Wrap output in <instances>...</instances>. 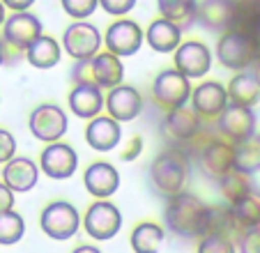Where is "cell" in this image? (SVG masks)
<instances>
[{"instance_id":"obj_1","label":"cell","mask_w":260,"mask_h":253,"mask_svg":"<svg viewBox=\"0 0 260 253\" xmlns=\"http://www.w3.org/2000/svg\"><path fill=\"white\" fill-rule=\"evenodd\" d=\"M207 205L198 196L180 191L166 205V226L177 237H205Z\"/></svg>"},{"instance_id":"obj_2","label":"cell","mask_w":260,"mask_h":253,"mask_svg":"<svg viewBox=\"0 0 260 253\" xmlns=\"http://www.w3.org/2000/svg\"><path fill=\"white\" fill-rule=\"evenodd\" d=\"M189 177V156L182 147H168L164 150L150 166V182L154 189L164 196H175L184 189Z\"/></svg>"},{"instance_id":"obj_3","label":"cell","mask_w":260,"mask_h":253,"mask_svg":"<svg viewBox=\"0 0 260 253\" xmlns=\"http://www.w3.org/2000/svg\"><path fill=\"white\" fill-rule=\"evenodd\" d=\"M191 81L175 67L159 72L152 81V99L164 111L187 106V102L191 99Z\"/></svg>"},{"instance_id":"obj_4","label":"cell","mask_w":260,"mask_h":253,"mask_svg":"<svg viewBox=\"0 0 260 253\" xmlns=\"http://www.w3.org/2000/svg\"><path fill=\"white\" fill-rule=\"evenodd\" d=\"M216 58L231 72H246L253 65V60L258 58V51L246 35L237 33V30H228L216 42Z\"/></svg>"},{"instance_id":"obj_5","label":"cell","mask_w":260,"mask_h":253,"mask_svg":"<svg viewBox=\"0 0 260 253\" xmlns=\"http://www.w3.org/2000/svg\"><path fill=\"white\" fill-rule=\"evenodd\" d=\"M40 226L51 239H69L81 228L79 209L67 200H53L42 209Z\"/></svg>"},{"instance_id":"obj_6","label":"cell","mask_w":260,"mask_h":253,"mask_svg":"<svg viewBox=\"0 0 260 253\" xmlns=\"http://www.w3.org/2000/svg\"><path fill=\"white\" fill-rule=\"evenodd\" d=\"M203 129H205L203 120L187 106L166 111V117H164V122H161V132H164V136L173 143V147L196 143L198 138L203 136Z\"/></svg>"},{"instance_id":"obj_7","label":"cell","mask_w":260,"mask_h":253,"mask_svg":"<svg viewBox=\"0 0 260 253\" xmlns=\"http://www.w3.org/2000/svg\"><path fill=\"white\" fill-rule=\"evenodd\" d=\"M102 33L97 30V25L88 23V21H74L72 25H67L62 33V51L67 55H72L74 60H90L99 53L102 46Z\"/></svg>"},{"instance_id":"obj_8","label":"cell","mask_w":260,"mask_h":253,"mask_svg":"<svg viewBox=\"0 0 260 253\" xmlns=\"http://www.w3.org/2000/svg\"><path fill=\"white\" fill-rule=\"evenodd\" d=\"M44 35V25L32 12H12L3 23V44L14 51H25L35 39Z\"/></svg>"},{"instance_id":"obj_9","label":"cell","mask_w":260,"mask_h":253,"mask_svg":"<svg viewBox=\"0 0 260 253\" xmlns=\"http://www.w3.org/2000/svg\"><path fill=\"white\" fill-rule=\"evenodd\" d=\"M30 134L42 143H55L67 134V113L58 104H40L30 113Z\"/></svg>"},{"instance_id":"obj_10","label":"cell","mask_w":260,"mask_h":253,"mask_svg":"<svg viewBox=\"0 0 260 253\" xmlns=\"http://www.w3.org/2000/svg\"><path fill=\"white\" fill-rule=\"evenodd\" d=\"M143 42H145V33L141 25L132 19H118L108 25L106 35H104V44H106L108 53L118 55V58H127V55H136L141 51Z\"/></svg>"},{"instance_id":"obj_11","label":"cell","mask_w":260,"mask_h":253,"mask_svg":"<svg viewBox=\"0 0 260 253\" xmlns=\"http://www.w3.org/2000/svg\"><path fill=\"white\" fill-rule=\"evenodd\" d=\"M216 132L223 136V141L233 143V145L240 143V141H246L249 136L255 134V113H253V108L228 104V106L223 108V113L216 117Z\"/></svg>"},{"instance_id":"obj_12","label":"cell","mask_w":260,"mask_h":253,"mask_svg":"<svg viewBox=\"0 0 260 253\" xmlns=\"http://www.w3.org/2000/svg\"><path fill=\"white\" fill-rule=\"evenodd\" d=\"M40 168L51 180H69L79 168V154L67 143H49L40 154Z\"/></svg>"},{"instance_id":"obj_13","label":"cell","mask_w":260,"mask_h":253,"mask_svg":"<svg viewBox=\"0 0 260 253\" xmlns=\"http://www.w3.org/2000/svg\"><path fill=\"white\" fill-rule=\"evenodd\" d=\"M83 226L88 230L90 237L94 239H111L120 233L122 228V214L113 203L108 200H97L90 205L88 212L83 216Z\"/></svg>"},{"instance_id":"obj_14","label":"cell","mask_w":260,"mask_h":253,"mask_svg":"<svg viewBox=\"0 0 260 253\" xmlns=\"http://www.w3.org/2000/svg\"><path fill=\"white\" fill-rule=\"evenodd\" d=\"M175 69L191 81V78H203L212 67V53L203 42L198 39H187L182 42L175 51Z\"/></svg>"},{"instance_id":"obj_15","label":"cell","mask_w":260,"mask_h":253,"mask_svg":"<svg viewBox=\"0 0 260 253\" xmlns=\"http://www.w3.org/2000/svg\"><path fill=\"white\" fill-rule=\"evenodd\" d=\"M191 111L201 120H216L228 106V92L226 85L219 81H205L191 90Z\"/></svg>"},{"instance_id":"obj_16","label":"cell","mask_w":260,"mask_h":253,"mask_svg":"<svg viewBox=\"0 0 260 253\" xmlns=\"http://www.w3.org/2000/svg\"><path fill=\"white\" fill-rule=\"evenodd\" d=\"M235 21V0H201L196 10V23L216 35L233 30Z\"/></svg>"},{"instance_id":"obj_17","label":"cell","mask_w":260,"mask_h":253,"mask_svg":"<svg viewBox=\"0 0 260 253\" xmlns=\"http://www.w3.org/2000/svg\"><path fill=\"white\" fill-rule=\"evenodd\" d=\"M201 171L212 182H219L231 171H235V154H233V143L228 141H210L203 145L201 152Z\"/></svg>"},{"instance_id":"obj_18","label":"cell","mask_w":260,"mask_h":253,"mask_svg":"<svg viewBox=\"0 0 260 253\" xmlns=\"http://www.w3.org/2000/svg\"><path fill=\"white\" fill-rule=\"evenodd\" d=\"M104 108L108 115L118 122H132L141 115L143 111V97L136 88L132 85H118V88L108 90L104 97Z\"/></svg>"},{"instance_id":"obj_19","label":"cell","mask_w":260,"mask_h":253,"mask_svg":"<svg viewBox=\"0 0 260 253\" xmlns=\"http://www.w3.org/2000/svg\"><path fill=\"white\" fill-rule=\"evenodd\" d=\"M83 182L90 196H94L97 200H106L120 189V173L108 161H94L92 166H88Z\"/></svg>"},{"instance_id":"obj_20","label":"cell","mask_w":260,"mask_h":253,"mask_svg":"<svg viewBox=\"0 0 260 253\" xmlns=\"http://www.w3.org/2000/svg\"><path fill=\"white\" fill-rule=\"evenodd\" d=\"M122 138V126L111 115H97L85 126V141L97 152H111Z\"/></svg>"},{"instance_id":"obj_21","label":"cell","mask_w":260,"mask_h":253,"mask_svg":"<svg viewBox=\"0 0 260 253\" xmlns=\"http://www.w3.org/2000/svg\"><path fill=\"white\" fill-rule=\"evenodd\" d=\"M88 67H90V78L97 88L102 90H113L118 85H122V78H124V67H122V60L113 53H97L94 58L88 60Z\"/></svg>"},{"instance_id":"obj_22","label":"cell","mask_w":260,"mask_h":253,"mask_svg":"<svg viewBox=\"0 0 260 253\" xmlns=\"http://www.w3.org/2000/svg\"><path fill=\"white\" fill-rule=\"evenodd\" d=\"M40 168L28 156H14L3 166V182L10 186L14 194H25L37 184Z\"/></svg>"},{"instance_id":"obj_23","label":"cell","mask_w":260,"mask_h":253,"mask_svg":"<svg viewBox=\"0 0 260 253\" xmlns=\"http://www.w3.org/2000/svg\"><path fill=\"white\" fill-rule=\"evenodd\" d=\"M69 108L76 117H83V120H92L99 113L104 111V92L97 85H90V83H76L72 88L67 97Z\"/></svg>"},{"instance_id":"obj_24","label":"cell","mask_w":260,"mask_h":253,"mask_svg":"<svg viewBox=\"0 0 260 253\" xmlns=\"http://www.w3.org/2000/svg\"><path fill=\"white\" fill-rule=\"evenodd\" d=\"M145 42L157 53H173L182 44V30L166 19H154L145 30Z\"/></svg>"},{"instance_id":"obj_25","label":"cell","mask_w":260,"mask_h":253,"mask_svg":"<svg viewBox=\"0 0 260 253\" xmlns=\"http://www.w3.org/2000/svg\"><path fill=\"white\" fill-rule=\"evenodd\" d=\"M226 92H228V104H235V106L253 108L260 102V85L255 81V76L251 74V69L237 72L226 85Z\"/></svg>"},{"instance_id":"obj_26","label":"cell","mask_w":260,"mask_h":253,"mask_svg":"<svg viewBox=\"0 0 260 253\" xmlns=\"http://www.w3.org/2000/svg\"><path fill=\"white\" fill-rule=\"evenodd\" d=\"M23 53H25V60L35 69H51L62 58V46L53 37H49V35H40Z\"/></svg>"},{"instance_id":"obj_27","label":"cell","mask_w":260,"mask_h":253,"mask_svg":"<svg viewBox=\"0 0 260 253\" xmlns=\"http://www.w3.org/2000/svg\"><path fill=\"white\" fill-rule=\"evenodd\" d=\"M159 16L171 23H175L180 30H187L196 23L198 0H157Z\"/></svg>"},{"instance_id":"obj_28","label":"cell","mask_w":260,"mask_h":253,"mask_svg":"<svg viewBox=\"0 0 260 253\" xmlns=\"http://www.w3.org/2000/svg\"><path fill=\"white\" fill-rule=\"evenodd\" d=\"M164 237H166V233H164V228L159 224L143 221V224H138L136 228L132 230L129 242H132L134 253H159V248H161V244H164Z\"/></svg>"},{"instance_id":"obj_29","label":"cell","mask_w":260,"mask_h":253,"mask_svg":"<svg viewBox=\"0 0 260 253\" xmlns=\"http://www.w3.org/2000/svg\"><path fill=\"white\" fill-rule=\"evenodd\" d=\"M233 154H235V171L244 173V175H253L260 171V136L253 134L246 141H240L233 145Z\"/></svg>"},{"instance_id":"obj_30","label":"cell","mask_w":260,"mask_h":253,"mask_svg":"<svg viewBox=\"0 0 260 253\" xmlns=\"http://www.w3.org/2000/svg\"><path fill=\"white\" fill-rule=\"evenodd\" d=\"M240 233V228L235 226V219L231 214V207L223 205H214L207 207V224H205V235H219V237H228Z\"/></svg>"},{"instance_id":"obj_31","label":"cell","mask_w":260,"mask_h":253,"mask_svg":"<svg viewBox=\"0 0 260 253\" xmlns=\"http://www.w3.org/2000/svg\"><path fill=\"white\" fill-rule=\"evenodd\" d=\"M231 207V214L235 219V226L240 230L244 228H255L260 226V198H255L253 194L244 196L242 200L228 205Z\"/></svg>"},{"instance_id":"obj_32","label":"cell","mask_w":260,"mask_h":253,"mask_svg":"<svg viewBox=\"0 0 260 253\" xmlns=\"http://www.w3.org/2000/svg\"><path fill=\"white\" fill-rule=\"evenodd\" d=\"M219 189H221V196L228 200V203H237L242 200L244 196L251 194V182H249V175L240 171H231L226 177L219 180Z\"/></svg>"},{"instance_id":"obj_33","label":"cell","mask_w":260,"mask_h":253,"mask_svg":"<svg viewBox=\"0 0 260 253\" xmlns=\"http://www.w3.org/2000/svg\"><path fill=\"white\" fill-rule=\"evenodd\" d=\"M23 233H25V221L19 212L10 209V212L0 214V244L3 246H12V244L21 242Z\"/></svg>"},{"instance_id":"obj_34","label":"cell","mask_w":260,"mask_h":253,"mask_svg":"<svg viewBox=\"0 0 260 253\" xmlns=\"http://www.w3.org/2000/svg\"><path fill=\"white\" fill-rule=\"evenodd\" d=\"M64 14L72 16L74 21H85L88 16L94 14L99 7V0H60Z\"/></svg>"},{"instance_id":"obj_35","label":"cell","mask_w":260,"mask_h":253,"mask_svg":"<svg viewBox=\"0 0 260 253\" xmlns=\"http://www.w3.org/2000/svg\"><path fill=\"white\" fill-rule=\"evenodd\" d=\"M198 253H237L235 242L219 235H205L198 242Z\"/></svg>"},{"instance_id":"obj_36","label":"cell","mask_w":260,"mask_h":253,"mask_svg":"<svg viewBox=\"0 0 260 253\" xmlns=\"http://www.w3.org/2000/svg\"><path fill=\"white\" fill-rule=\"evenodd\" d=\"M235 248L240 253H260V226L240 230V233H237Z\"/></svg>"},{"instance_id":"obj_37","label":"cell","mask_w":260,"mask_h":253,"mask_svg":"<svg viewBox=\"0 0 260 253\" xmlns=\"http://www.w3.org/2000/svg\"><path fill=\"white\" fill-rule=\"evenodd\" d=\"M99 7L113 16H124L136 7V0H99Z\"/></svg>"},{"instance_id":"obj_38","label":"cell","mask_w":260,"mask_h":253,"mask_svg":"<svg viewBox=\"0 0 260 253\" xmlns=\"http://www.w3.org/2000/svg\"><path fill=\"white\" fill-rule=\"evenodd\" d=\"M16 154V138L12 136V132L0 126V164H7L10 159H14Z\"/></svg>"},{"instance_id":"obj_39","label":"cell","mask_w":260,"mask_h":253,"mask_svg":"<svg viewBox=\"0 0 260 253\" xmlns=\"http://www.w3.org/2000/svg\"><path fill=\"white\" fill-rule=\"evenodd\" d=\"M14 207V191L5 184V182H0V214L3 212H10Z\"/></svg>"},{"instance_id":"obj_40","label":"cell","mask_w":260,"mask_h":253,"mask_svg":"<svg viewBox=\"0 0 260 253\" xmlns=\"http://www.w3.org/2000/svg\"><path fill=\"white\" fill-rule=\"evenodd\" d=\"M0 3L12 12H30V7L35 5V0H0Z\"/></svg>"},{"instance_id":"obj_41","label":"cell","mask_w":260,"mask_h":253,"mask_svg":"<svg viewBox=\"0 0 260 253\" xmlns=\"http://www.w3.org/2000/svg\"><path fill=\"white\" fill-rule=\"evenodd\" d=\"M141 150H143V138L141 136H134L132 141H129L127 152H122V159L124 161H127V159H136V156L141 154Z\"/></svg>"},{"instance_id":"obj_42","label":"cell","mask_w":260,"mask_h":253,"mask_svg":"<svg viewBox=\"0 0 260 253\" xmlns=\"http://www.w3.org/2000/svg\"><path fill=\"white\" fill-rule=\"evenodd\" d=\"M72 253H102L97 246H90V244H81V246H76Z\"/></svg>"},{"instance_id":"obj_43","label":"cell","mask_w":260,"mask_h":253,"mask_svg":"<svg viewBox=\"0 0 260 253\" xmlns=\"http://www.w3.org/2000/svg\"><path fill=\"white\" fill-rule=\"evenodd\" d=\"M249 69H251V74H253V76H255V81H258V85H260V55L253 60V65H251Z\"/></svg>"},{"instance_id":"obj_44","label":"cell","mask_w":260,"mask_h":253,"mask_svg":"<svg viewBox=\"0 0 260 253\" xmlns=\"http://www.w3.org/2000/svg\"><path fill=\"white\" fill-rule=\"evenodd\" d=\"M5 60H7V46L3 44V39H0V67L5 65Z\"/></svg>"},{"instance_id":"obj_45","label":"cell","mask_w":260,"mask_h":253,"mask_svg":"<svg viewBox=\"0 0 260 253\" xmlns=\"http://www.w3.org/2000/svg\"><path fill=\"white\" fill-rule=\"evenodd\" d=\"M5 19H7V14H5V5L0 3V28H3V23H5Z\"/></svg>"}]
</instances>
